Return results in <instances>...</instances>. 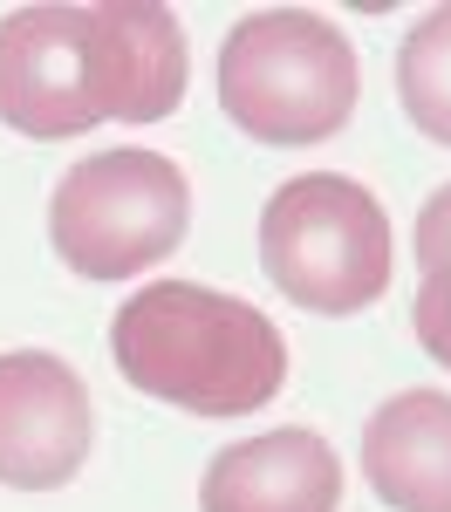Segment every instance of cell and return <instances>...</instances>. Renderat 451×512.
Returning <instances> with one entry per match:
<instances>
[{
    "instance_id": "obj_3",
    "label": "cell",
    "mask_w": 451,
    "mask_h": 512,
    "mask_svg": "<svg viewBox=\"0 0 451 512\" xmlns=\"http://www.w3.org/2000/svg\"><path fill=\"white\" fill-rule=\"evenodd\" d=\"M260 267L308 315H363L390 287V212L342 171H301L260 205Z\"/></svg>"
},
{
    "instance_id": "obj_4",
    "label": "cell",
    "mask_w": 451,
    "mask_h": 512,
    "mask_svg": "<svg viewBox=\"0 0 451 512\" xmlns=\"http://www.w3.org/2000/svg\"><path fill=\"white\" fill-rule=\"evenodd\" d=\"M192 226V185L164 151H89L48 198V246L82 280H137L178 253Z\"/></svg>"
},
{
    "instance_id": "obj_1",
    "label": "cell",
    "mask_w": 451,
    "mask_h": 512,
    "mask_svg": "<svg viewBox=\"0 0 451 512\" xmlns=\"http://www.w3.org/2000/svg\"><path fill=\"white\" fill-rule=\"evenodd\" d=\"M110 355L130 390L212 424L267 410L287 383L281 328L199 280H144L110 321Z\"/></svg>"
},
{
    "instance_id": "obj_2",
    "label": "cell",
    "mask_w": 451,
    "mask_h": 512,
    "mask_svg": "<svg viewBox=\"0 0 451 512\" xmlns=\"http://www.w3.org/2000/svg\"><path fill=\"white\" fill-rule=\"evenodd\" d=\"M363 62L349 35L308 7H260L240 14L219 41V103L253 144H328L356 117Z\"/></svg>"
},
{
    "instance_id": "obj_12",
    "label": "cell",
    "mask_w": 451,
    "mask_h": 512,
    "mask_svg": "<svg viewBox=\"0 0 451 512\" xmlns=\"http://www.w3.org/2000/svg\"><path fill=\"white\" fill-rule=\"evenodd\" d=\"M417 260H424V274H438V267H451V185H438V192L417 205Z\"/></svg>"
},
{
    "instance_id": "obj_7",
    "label": "cell",
    "mask_w": 451,
    "mask_h": 512,
    "mask_svg": "<svg viewBox=\"0 0 451 512\" xmlns=\"http://www.w3.org/2000/svg\"><path fill=\"white\" fill-rule=\"evenodd\" d=\"M96 76H103V117L117 123H164L185 103L192 48L164 0H96Z\"/></svg>"
},
{
    "instance_id": "obj_11",
    "label": "cell",
    "mask_w": 451,
    "mask_h": 512,
    "mask_svg": "<svg viewBox=\"0 0 451 512\" xmlns=\"http://www.w3.org/2000/svg\"><path fill=\"white\" fill-rule=\"evenodd\" d=\"M410 328H417V342H424V355H431L438 369H451V267H438V274H424V287H417V301H410Z\"/></svg>"
},
{
    "instance_id": "obj_8",
    "label": "cell",
    "mask_w": 451,
    "mask_h": 512,
    "mask_svg": "<svg viewBox=\"0 0 451 512\" xmlns=\"http://www.w3.org/2000/svg\"><path fill=\"white\" fill-rule=\"evenodd\" d=\"M335 506H342V458L308 424L240 437L199 478V512H335Z\"/></svg>"
},
{
    "instance_id": "obj_9",
    "label": "cell",
    "mask_w": 451,
    "mask_h": 512,
    "mask_svg": "<svg viewBox=\"0 0 451 512\" xmlns=\"http://www.w3.org/2000/svg\"><path fill=\"white\" fill-rule=\"evenodd\" d=\"M363 478L390 512H451V396H383L363 424Z\"/></svg>"
},
{
    "instance_id": "obj_6",
    "label": "cell",
    "mask_w": 451,
    "mask_h": 512,
    "mask_svg": "<svg viewBox=\"0 0 451 512\" xmlns=\"http://www.w3.org/2000/svg\"><path fill=\"white\" fill-rule=\"evenodd\" d=\"M96 410L89 383L55 349L0 355V485L14 492H62L89 465Z\"/></svg>"
},
{
    "instance_id": "obj_10",
    "label": "cell",
    "mask_w": 451,
    "mask_h": 512,
    "mask_svg": "<svg viewBox=\"0 0 451 512\" xmlns=\"http://www.w3.org/2000/svg\"><path fill=\"white\" fill-rule=\"evenodd\" d=\"M397 96H404V117L451 144V7H431L397 48Z\"/></svg>"
},
{
    "instance_id": "obj_5",
    "label": "cell",
    "mask_w": 451,
    "mask_h": 512,
    "mask_svg": "<svg viewBox=\"0 0 451 512\" xmlns=\"http://www.w3.org/2000/svg\"><path fill=\"white\" fill-rule=\"evenodd\" d=\"M0 123L35 144L89 137L96 123H110L89 7L41 0V7L0 14Z\"/></svg>"
}]
</instances>
